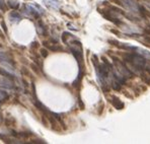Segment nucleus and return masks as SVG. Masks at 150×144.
Instances as JSON below:
<instances>
[{"label":"nucleus","mask_w":150,"mask_h":144,"mask_svg":"<svg viewBox=\"0 0 150 144\" xmlns=\"http://www.w3.org/2000/svg\"><path fill=\"white\" fill-rule=\"evenodd\" d=\"M44 45H45L46 47L48 48V50L52 51V52H58V51H63V48L57 45V43L54 44V45H49V43H47V42H44Z\"/></svg>","instance_id":"6"},{"label":"nucleus","mask_w":150,"mask_h":144,"mask_svg":"<svg viewBox=\"0 0 150 144\" xmlns=\"http://www.w3.org/2000/svg\"><path fill=\"white\" fill-rule=\"evenodd\" d=\"M111 103H112V105L114 106V108L117 109V110H123L125 107L124 103H123V101L117 96H112L111 97Z\"/></svg>","instance_id":"3"},{"label":"nucleus","mask_w":150,"mask_h":144,"mask_svg":"<svg viewBox=\"0 0 150 144\" xmlns=\"http://www.w3.org/2000/svg\"><path fill=\"white\" fill-rule=\"evenodd\" d=\"M0 9H1L2 11H5L6 10V5H5V3H4V0H0Z\"/></svg>","instance_id":"16"},{"label":"nucleus","mask_w":150,"mask_h":144,"mask_svg":"<svg viewBox=\"0 0 150 144\" xmlns=\"http://www.w3.org/2000/svg\"><path fill=\"white\" fill-rule=\"evenodd\" d=\"M40 53H41V55L44 57V58H46V57L48 56V51L46 50V49H42L41 52H40Z\"/></svg>","instance_id":"17"},{"label":"nucleus","mask_w":150,"mask_h":144,"mask_svg":"<svg viewBox=\"0 0 150 144\" xmlns=\"http://www.w3.org/2000/svg\"><path fill=\"white\" fill-rule=\"evenodd\" d=\"M6 124H7V126H12L15 124V120L12 117H8V118L6 119Z\"/></svg>","instance_id":"15"},{"label":"nucleus","mask_w":150,"mask_h":144,"mask_svg":"<svg viewBox=\"0 0 150 144\" xmlns=\"http://www.w3.org/2000/svg\"><path fill=\"white\" fill-rule=\"evenodd\" d=\"M9 19H10V21L13 23H18L19 21L23 19V16H21L18 12L12 11V12H10V14H9Z\"/></svg>","instance_id":"5"},{"label":"nucleus","mask_w":150,"mask_h":144,"mask_svg":"<svg viewBox=\"0 0 150 144\" xmlns=\"http://www.w3.org/2000/svg\"><path fill=\"white\" fill-rule=\"evenodd\" d=\"M138 10H139V12H140L141 16H142L143 18L146 19V18H148V17H149V11L146 9V8H145V6H143V5H139Z\"/></svg>","instance_id":"9"},{"label":"nucleus","mask_w":150,"mask_h":144,"mask_svg":"<svg viewBox=\"0 0 150 144\" xmlns=\"http://www.w3.org/2000/svg\"><path fill=\"white\" fill-rule=\"evenodd\" d=\"M7 99H8L7 92H4V90H1V89H0V106H1V104H2V103H4V101H5Z\"/></svg>","instance_id":"13"},{"label":"nucleus","mask_w":150,"mask_h":144,"mask_svg":"<svg viewBox=\"0 0 150 144\" xmlns=\"http://www.w3.org/2000/svg\"><path fill=\"white\" fill-rule=\"evenodd\" d=\"M32 47H34V48H38V47H39V44H38L37 42H34V43H32Z\"/></svg>","instance_id":"18"},{"label":"nucleus","mask_w":150,"mask_h":144,"mask_svg":"<svg viewBox=\"0 0 150 144\" xmlns=\"http://www.w3.org/2000/svg\"><path fill=\"white\" fill-rule=\"evenodd\" d=\"M1 86L11 89V88L14 87V84H13V82H12L11 80H10L9 78H7V79H4V80L1 81Z\"/></svg>","instance_id":"10"},{"label":"nucleus","mask_w":150,"mask_h":144,"mask_svg":"<svg viewBox=\"0 0 150 144\" xmlns=\"http://www.w3.org/2000/svg\"><path fill=\"white\" fill-rule=\"evenodd\" d=\"M148 28H150V23H149V26H148Z\"/></svg>","instance_id":"22"},{"label":"nucleus","mask_w":150,"mask_h":144,"mask_svg":"<svg viewBox=\"0 0 150 144\" xmlns=\"http://www.w3.org/2000/svg\"><path fill=\"white\" fill-rule=\"evenodd\" d=\"M2 26H3V30H4V32H5L6 33V28H5V24H4V23H3V21H2Z\"/></svg>","instance_id":"20"},{"label":"nucleus","mask_w":150,"mask_h":144,"mask_svg":"<svg viewBox=\"0 0 150 144\" xmlns=\"http://www.w3.org/2000/svg\"><path fill=\"white\" fill-rule=\"evenodd\" d=\"M149 74H150V73H149Z\"/></svg>","instance_id":"23"},{"label":"nucleus","mask_w":150,"mask_h":144,"mask_svg":"<svg viewBox=\"0 0 150 144\" xmlns=\"http://www.w3.org/2000/svg\"><path fill=\"white\" fill-rule=\"evenodd\" d=\"M140 76H141V79H142L147 85H150V76H148L147 74H145V73H141Z\"/></svg>","instance_id":"14"},{"label":"nucleus","mask_w":150,"mask_h":144,"mask_svg":"<svg viewBox=\"0 0 150 144\" xmlns=\"http://www.w3.org/2000/svg\"><path fill=\"white\" fill-rule=\"evenodd\" d=\"M120 3L123 4L127 9L131 10L132 12H137L138 11L139 5L136 3L135 1H134V0H121Z\"/></svg>","instance_id":"1"},{"label":"nucleus","mask_w":150,"mask_h":144,"mask_svg":"<svg viewBox=\"0 0 150 144\" xmlns=\"http://www.w3.org/2000/svg\"><path fill=\"white\" fill-rule=\"evenodd\" d=\"M145 40H146L148 43H150V37H145Z\"/></svg>","instance_id":"21"},{"label":"nucleus","mask_w":150,"mask_h":144,"mask_svg":"<svg viewBox=\"0 0 150 144\" xmlns=\"http://www.w3.org/2000/svg\"><path fill=\"white\" fill-rule=\"evenodd\" d=\"M98 11H100L101 14H103V16L105 17V19H108V21H112V23H115L116 26H121L123 23L120 21L119 18H117L116 16H114V15L112 14V12L111 11H103V10H100V9H98Z\"/></svg>","instance_id":"2"},{"label":"nucleus","mask_w":150,"mask_h":144,"mask_svg":"<svg viewBox=\"0 0 150 144\" xmlns=\"http://www.w3.org/2000/svg\"><path fill=\"white\" fill-rule=\"evenodd\" d=\"M37 31L41 36H47V28H45L42 21H40L39 24L37 26Z\"/></svg>","instance_id":"8"},{"label":"nucleus","mask_w":150,"mask_h":144,"mask_svg":"<svg viewBox=\"0 0 150 144\" xmlns=\"http://www.w3.org/2000/svg\"><path fill=\"white\" fill-rule=\"evenodd\" d=\"M44 2L46 3V5H48L51 8H54V9H58L60 7V3L57 0H44Z\"/></svg>","instance_id":"7"},{"label":"nucleus","mask_w":150,"mask_h":144,"mask_svg":"<svg viewBox=\"0 0 150 144\" xmlns=\"http://www.w3.org/2000/svg\"><path fill=\"white\" fill-rule=\"evenodd\" d=\"M0 75L1 76H4L5 78H9V79H13V75L11 73H9L6 70H4L3 68H0Z\"/></svg>","instance_id":"12"},{"label":"nucleus","mask_w":150,"mask_h":144,"mask_svg":"<svg viewBox=\"0 0 150 144\" xmlns=\"http://www.w3.org/2000/svg\"><path fill=\"white\" fill-rule=\"evenodd\" d=\"M144 33H145V34H148V35H150V28H145V30H144Z\"/></svg>","instance_id":"19"},{"label":"nucleus","mask_w":150,"mask_h":144,"mask_svg":"<svg viewBox=\"0 0 150 144\" xmlns=\"http://www.w3.org/2000/svg\"><path fill=\"white\" fill-rule=\"evenodd\" d=\"M7 4L10 8H12L14 10H16L19 7V3L17 0H7Z\"/></svg>","instance_id":"11"},{"label":"nucleus","mask_w":150,"mask_h":144,"mask_svg":"<svg viewBox=\"0 0 150 144\" xmlns=\"http://www.w3.org/2000/svg\"><path fill=\"white\" fill-rule=\"evenodd\" d=\"M0 63L8 64V65H12V66L14 65V62H13L12 59L4 52H0Z\"/></svg>","instance_id":"4"}]
</instances>
